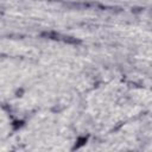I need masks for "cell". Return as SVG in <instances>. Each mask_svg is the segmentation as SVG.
<instances>
[{
	"label": "cell",
	"instance_id": "1",
	"mask_svg": "<svg viewBox=\"0 0 152 152\" xmlns=\"http://www.w3.org/2000/svg\"><path fill=\"white\" fill-rule=\"evenodd\" d=\"M86 141H87V138H86V137H84V138H78V140H77V142H78V144L75 146V148H78V147H80V146H82Z\"/></svg>",
	"mask_w": 152,
	"mask_h": 152
}]
</instances>
